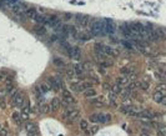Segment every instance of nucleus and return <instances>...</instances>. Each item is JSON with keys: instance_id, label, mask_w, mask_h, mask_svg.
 <instances>
[{"instance_id": "f257e3e1", "label": "nucleus", "mask_w": 166, "mask_h": 136, "mask_svg": "<svg viewBox=\"0 0 166 136\" xmlns=\"http://www.w3.org/2000/svg\"><path fill=\"white\" fill-rule=\"evenodd\" d=\"M90 120L95 124H105L111 120V116L109 114H93L90 116Z\"/></svg>"}, {"instance_id": "f03ea898", "label": "nucleus", "mask_w": 166, "mask_h": 136, "mask_svg": "<svg viewBox=\"0 0 166 136\" xmlns=\"http://www.w3.org/2000/svg\"><path fill=\"white\" fill-rule=\"evenodd\" d=\"M64 115H65V117L68 119L69 121H74V120H76V119L80 116V113H79V110H78V109L70 106V107H68V109L65 110Z\"/></svg>"}, {"instance_id": "7ed1b4c3", "label": "nucleus", "mask_w": 166, "mask_h": 136, "mask_svg": "<svg viewBox=\"0 0 166 136\" xmlns=\"http://www.w3.org/2000/svg\"><path fill=\"white\" fill-rule=\"evenodd\" d=\"M63 101H64V104L68 105V106H69V105L72 106V105L76 104L75 97H74L68 90H64V91H63Z\"/></svg>"}, {"instance_id": "20e7f679", "label": "nucleus", "mask_w": 166, "mask_h": 136, "mask_svg": "<svg viewBox=\"0 0 166 136\" xmlns=\"http://www.w3.org/2000/svg\"><path fill=\"white\" fill-rule=\"evenodd\" d=\"M91 31L95 35H104L105 30H104V24L101 21H95L93 25H91Z\"/></svg>"}, {"instance_id": "39448f33", "label": "nucleus", "mask_w": 166, "mask_h": 136, "mask_svg": "<svg viewBox=\"0 0 166 136\" xmlns=\"http://www.w3.org/2000/svg\"><path fill=\"white\" fill-rule=\"evenodd\" d=\"M24 104H25V97L21 92H16L15 96L13 97V106H16V107H23Z\"/></svg>"}, {"instance_id": "423d86ee", "label": "nucleus", "mask_w": 166, "mask_h": 136, "mask_svg": "<svg viewBox=\"0 0 166 136\" xmlns=\"http://www.w3.org/2000/svg\"><path fill=\"white\" fill-rule=\"evenodd\" d=\"M76 21H78V24L80 25V26H88L89 23H90V18L88 15L80 14V15L76 16Z\"/></svg>"}, {"instance_id": "0eeeda50", "label": "nucleus", "mask_w": 166, "mask_h": 136, "mask_svg": "<svg viewBox=\"0 0 166 136\" xmlns=\"http://www.w3.org/2000/svg\"><path fill=\"white\" fill-rule=\"evenodd\" d=\"M103 24H104V30H105V34H112V32H114L115 28H114V24H112L111 21H107V20H105Z\"/></svg>"}, {"instance_id": "6e6552de", "label": "nucleus", "mask_w": 166, "mask_h": 136, "mask_svg": "<svg viewBox=\"0 0 166 136\" xmlns=\"http://www.w3.org/2000/svg\"><path fill=\"white\" fill-rule=\"evenodd\" d=\"M68 53H69V55L71 56V57H75V59H79L80 57V54H81V51H80V49L79 48H68Z\"/></svg>"}, {"instance_id": "1a4fd4ad", "label": "nucleus", "mask_w": 166, "mask_h": 136, "mask_svg": "<svg viewBox=\"0 0 166 136\" xmlns=\"http://www.w3.org/2000/svg\"><path fill=\"white\" fill-rule=\"evenodd\" d=\"M49 82L54 89H60L61 88V80L59 78H50L49 79Z\"/></svg>"}, {"instance_id": "9d476101", "label": "nucleus", "mask_w": 166, "mask_h": 136, "mask_svg": "<svg viewBox=\"0 0 166 136\" xmlns=\"http://www.w3.org/2000/svg\"><path fill=\"white\" fill-rule=\"evenodd\" d=\"M116 84L121 85V86H128V85L130 84V81H129V79H128V76L124 75V76H119V78L116 79Z\"/></svg>"}, {"instance_id": "9b49d317", "label": "nucleus", "mask_w": 166, "mask_h": 136, "mask_svg": "<svg viewBox=\"0 0 166 136\" xmlns=\"http://www.w3.org/2000/svg\"><path fill=\"white\" fill-rule=\"evenodd\" d=\"M60 104H61V101H60L59 99H57V97L53 99L51 104H50V107H51V110H53V111H57V110L60 109Z\"/></svg>"}, {"instance_id": "f8f14e48", "label": "nucleus", "mask_w": 166, "mask_h": 136, "mask_svg": "<svg viewBox=\"0 0 166 136\" xmlns=\"http://www.w3.org/2000/svg\"><path fill=\"white\" fill-rule=\"evenodd\" d=\"M25 129L28 131V134H32V132H38V127L35 124H32V122H28L25 125Z\"/></svg>"}, {"instance_id": "ddd939ff", "label": "nucleus", "mask_w": 166, "mask_h": 136, "mask_svg": "<svg viewBox=\"0 0 166 136\" xmlns=\"http://www.w3.org/2000/svg\"><path fill=\"white\" fill-rule=\"evenodd\" d=\"M13 121L16 124V125H21V122H23V116H21V114H19V113H14L13 114Z\"/></svg>"}, {"instance_id": "4468645a", "label": "nucleus", "mask_w": 166, "mask_h": 136, "mask_svg": "<svg viewBox=\"0 0 166 136\" xmlns=\"http://www.w3.org/2000/svg\"><path fill=\"white\" fill-rule=\"evenodd\" d=\"M137 116L143 117V119H151V117H154L152 113H151V111H149V110H141Z\"/></svg>"}, {"instance_id": "2eb2a0df", "label": "nucleus", "mask_w": 166, "mask_h": 136, "mask_svg": "<svg viewBox=\"0 0 166 136\" xmlns=\"http://www.w3.org/2000/svg\"><path fill=\"white\" fill-rule=\"evenodd\" d=\"M164 96H165V95L162 94V92H160V91H156L155 94L152 95V99H154L155 103H157V104H161V101H162Z\"/></svg>"}, {"instance_id": "dca6fc26", "label": "nucleus", "mask_w": 166, "mask_h": 136, "mask_svg": "<svg viewBox=\"0 0 166 136\" xmlns=\"http://www.w3.org/2000/svg\"><path fill=\"white\" fill-rule=\"evenodd\" d=\"M30 111H31V109L29 105H24L23 106V111H21V116L23 119H28L29 115H30Z\"/></svg>"}, {"instance_id": "f3484780", "label": "nucleus", "mask_w": 166, "mask_h": 136, "mask_svg": "<svg viewBox=\"0 0 166 136\" xmlns=\"http://www.w3.org/2000/svg\"><path fill=\"white\" fill-rule=\"evenodd\" d=\"M39 109H40V113H43V114H46V113H49V111L51 110L50 104H45V103L40 104V105H39Z\"/></svg>"}, {"instance_id": "a211bd4d", "label": "nucleus", "mask_w": 166, "mask_h": 136, "mask_svg": "<svg viewBox=\"0 0 166 136\" xmlns=\"http://www.w3.org/2000/svg\"><path fill=\"white\" fill-rule=\"evenodd\" d=\"M25 15L28 16V18H30V19H35V18H36V15H38V13H36V10H35V9H32V8H30V9H26Z\"/></svg>"}, {"instance_id": "6ab92c4d", "label": "nucleus", "mask_w": 166, "mask_h": 136, "mask_svg": "<svg viewBox=\"0 0 166 136\" xmlns=\"http://www.w3.org/2000/svg\"><path fill=\"white\" fill-rule=\"evenodd\" d=\"M111 91L114 92V94H116V95L121 94V92H122L121 85H119V84H114V85H111Z\"/></svg>"}, {"instance_id": "aec40b11", "label": "nucleus", "mask_w": 166, "mask_h": 136, "mask_svg": "<svg viewBox=\"0 0 166 136\" xmlns=\"http://www.w3.org/2000/svg\"><path fill=\"white\" fill-rule=\"evenodd\" d=\"M107 97H109V103L111 104V106H116V99H118V95L114 94L112 91H110Z\"/></svg>"}, {"instance_id": "412c9836", "label": "nucleus", "mask_w": 166, "mask_h": 136, "mask_svg": "<svg viewBox=\"0 0 166 136\" xmlns=\"http://www.w3.org/2000/svg\"><path fill=\"white\" fill-rule=\"evenodd\" d=\"M4 2H5V4L8 6H10L11 9H13V8H15V6H18L19 4H21L20 0H4Z\"/></svg>"}, {"instance_id": "4be33fe9", "label": "nucleus", "mask_w": 166, "mask_h": 136, "mask_svg": "<svg viewBox=\"0 0 166 136\" xmlns=\"http://www.w3.org/2000/svg\"><path fill=\"white\" fill-rule=\"evenodd\" d=\"M91 104H93L94 106H104L105 101H104L103 97H96V99H94L93 101H91Z\"/></svg>"}, {"instance_id": "5701e85b", "label": "nucleus", "mask_w": 166, "mask_h": 136, "mask_svg": "<svg viewBox=\"0 0 166 136\" xmlns=\"http://www.w3.org/2000/svg\"><path fill=\"white\" fill-rule=\"evenodd\" d=\"M46 19L48 18H45V16L44 15H40V14H38L36 15V18L34 19L39 25H43V24H46Z\"/></svg>"}, {"instance_id": "b1692460", "label": "nucleus", "mask_w": 166, "mask_h": 136, "mask_svg": "<svg viewBox=\"0 0 166 136\" xmlns=\"http://www.w3.org/2000/svg\"><path fill=\"white\" fill-rule=\"evenodd\" d=\"M84 95H85V97H94L96 95V91L93 88H90V89H88V90L84 91Z\"/></svg>"}, {"instance_id": "393cba45", "label": "nucleus", "mask_w": 166, "mask_h": 136, "mask_svg": "<svg viewBox=\"0 0 166 136\" xmlns=\"http://www.w3.org/2000/svg\"><path fill=\"white\" fill-rule=\"evenodd\" d=\"M74 70H75L76 75H81L82 73H84V66L80 65V64H75L74 65Z\"/></svg>"}, {"instance_id": "a878e982", "label": "nucleus", "mask_w": 166, "mask_h": 136, "mask_svg": "<svg viewBox=\"0 0 166 136\" xmlns=\"http://www.w3.org/2000/svg\"><path fill=\"white\" fill-rule=\"evenodd\" d=\"M157 134H159V136H166V126L165 125L157 126Z\"/></svg>"}, {"instance_id": "bb28decb", "label": "nucleus", "mask_w": 166, "mask_h": 136, "mask_svg": "<svg viewBox=\"0 0 166 136\" xmlns=\"http://www.w3.org/2000/svg\"><path fill=\"white\" fill-rule=\"evenodd\" d=\"M91 88V82L90 81H84V82H80V90L81 91H85L88 89Z\"/></svg>"}, {"instance_id": "cd10ccee", "label": "nucleus", "mask_w": 166, "mask_h": 136, "mask_svg": "<svg viewBox=\"0 0 166 136\" xmlns=\"http://www.w3.org/2000/svg\"><path fill=\"white\" fill-rule=\"evenodd\" d=\"M121 73H122L124 75H129V74H132V73H135V70H134V67L126 66V67H122V69H121Z\"/></svg>"}, {"instance_id": "c85d7f7f", "label": "nucleus", "mask_w": 166, "mask_h": 136, "mask_svg": "<svg viewBox=\"0 0 166 136\" xmlns=\"http://www.w3.org/2000/svg\"><path fill=\"white\" fill-rule=\"evenodd\" d=\"M137 84H139V88L140 89H143V90H147L149 89V82L147 81H144L143 80V81H139Z\"/></svg>"}, {"instance_id": "c756f323", "label": "nucleus", "mask_w": 166, "mask_h": 136, "mask_svg": "<svg viewBox=\"0 0 166 136\" xmlns=\"http://www.w3.org/2000/svg\"><path fill=\"white\" fill-rule=\"evenodd\" d=\"M156 91H160V92L166 91V84H165V82H160V84L156 86Z\"/></svg>"}, {"instance_id": "7c9ffc66", "label": "nucleus", "mask_w": 166, "mask_h": 136, "mask_svg": "<svg viewBox=\"0 0 166 136\" xmlns=\"http://www.w3.org/2000/svg\"><path fill=\"white\" fill-rule=\"evenodd\" d=\"M80 129H81V130L88 131V129H89V124H88L86 120H81V121H80Z\"/></svg>"}, {"instance_id": "2f4dec72", "label": "nucleus", "mask_w": 166, "mask_h": 136, "mask_svg": "<svg viewBox=\"0 0 166 136\" xmlns=\"http://www.w3.org/2000/svg\"><path fill=\"white\" fill-rule=\"evenodd\" d=\"M75 75H76V73H75L74 69H68V70H66V76H68V78H74Z\"/></svg>"}, {"instance_id": "473e14b6", "label": "nucleus", "mask_w": 166, "mask_h": 136, "mask_svg": "<svg viewBox=\"0 0 166 136\" xmlns=\"http://www.w3.org/2000/svg\"><path fill=\"white\" fill-rule=\"evenodd\" d=\"M99 131V125H94V126H91V129L89 130V134L90 135H94V134H96Z\"/></svg>"}, {"instance_id": "72a5a7b5", "label": "nucleus", "mask_w": 166, "mask_h": 136, "mask_svg": "<svg viewBox=\"0 0 166 136\" xmlns=\"http://www.w3.org/2000/svg\"><path fill=\"white\" fill-rule=\"evenodd\" d=\"M49 85H46V84H41V85H39V89H40V91L41 92H46L48 90H49Z\"/></svg>"}, {"instance_id": "f704fd0d", "label": "nucleus", "mask_w": 166, "mask_h": 136, "mask_svg": "<svg viewBox=\"0 0 166 136\" xmlns=\"http://www.w3.org/2000/svg\"><path fill=\"white\" fill-rule=\"evenodd\" d=\"M35 30H36V32L39 34V35H45V34H46V30H45L43 26H41V25H40L39 28H36Z\"/></svg>"}, {"instance_id": "c9c22d12", "label": "nucleus", "mask_w": 166, "mask_h": 136, "mask_svg": "<svg viewBox=\"0 0 166 136\" xmlns=\"http://www.w3.org/2000/svg\"><path fill=\"white\" fill-rule=\"evenodd\" d=\"M54 64L56 66H64V61L61 60V59H59V57H55L54 59Z\"/></svg>"}, {"instance_id": "e433bc0d", "label": "nucleus", "mask_w": 166, "mask_h": 136, "mask_svg": "<svg viewBox=\"0 0 166 136\" xmlns=\"http://www.w3.org/2000/svg\"><path fill=\"white\" fill-rule=\"evenodd\" d=\"M122 44H124V46H125V48H128V49H132L131 42H129V41H122Z\"/></svg>"}, {"instance_id": "4c0bfd02", "label": "nucleus", "mask_w": 166, "mask_h": 136, "mask_svg": "<svg viewBox=\"0 0 166 136\" xmlns=\"http://www.w3.org/2000/svg\"><path fill=\"white\" fill-rule=\"evenodd\" d=\"M0 136H8V130L6 129H0Z\"/></svg>"}, {"instance_id": "58836bf2", "label": "nucleus", "mask_w": 166, "mask_h": 136, "mask_svg": "<svg viewBox=\"0 0 166 136\" xmlns=\"http://www.w3.org/2000/svg\"><path fill=\"white\" fill-rule=\"evenodd\" d=\"M161 104H162V105H166V96H164V99H162V101H161Z\"/></svg>"}, {"instance_id": "ea45409f", "label": "nucleus", "mask_w": 166, "mask_h": 136, "mask_svg": "<svg viewBox=\"0 0 166 136\" xmlns=\"http://www.w3.org/2000/svg\"><path fill=\"white\" fill-rule=\"evenodd\" d=\"M28 136H39L38 132H32V134H28Z\"/></svg>"}, {"instance_id": "a19ab883", "label": "nucleus", "mask_w": 166, "mask_h": 136, "mask_svg": "<svg viewBox=\"0 0 166 136\" xmlns=\"http://www.w3.org/2000/svg\"><path fill=\"white\" fill-rule=\"evenodd\" d=\"M140 136H149V135H146V134H141Z\"/></svg>"}, {"instance_id": "79ce46f5", "label": "nucleus", "mask_w": 166, "mask_h": 136, "mask_svg": "<svg viewBox=\"0 0 166 136\" xmlns=\"http://www.w3.org/2000/svg\"><path fill=\"white\" fill-rule=\"evenodd\" d=\"M2 79H3V75H2V74H0V81H2Z\"/></svg>"}, {"instance_id": "37998d69", "label": "nucleus", "mask_w": 166, "mask_h": 136, "mask_svg": "<svg viewBox=\"0 0 166 136\" xmlns=\"http://www.w3.org/2000/svg\"><path fill=\"white\" fill-rule=\"evenodd\" d=\"M165 35H166V29H165Z\"/></svg>"}]
</instances>
